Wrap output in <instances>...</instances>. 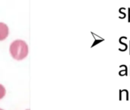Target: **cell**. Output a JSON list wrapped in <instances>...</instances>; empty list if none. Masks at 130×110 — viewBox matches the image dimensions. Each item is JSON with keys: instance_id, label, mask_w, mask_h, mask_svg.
Masks as SVG:
<instances>
[{"instance_id": "cell-2", "label": "cell", "mask_w": 130, "mask_h": 110, "mask_svg": "<svg viewBox=\"0 0 130 110\" xmlns=\"http://www.w3.org/2000/svg\"><path fill=\"white\" fill-rule=\"evenodd\" d=\"M8 35V27L6 24L0 22V41L5 40Z\"/></svg>"}, {"instance_id": "cell-9", "label": "cell", "mask_w": 130, "mask_h": 110, "mask_svg": "<svg viewBox=\"0 0 130 110\" xmlns=\"http://www.w3.org/2000/svg\"><path fill=\"white\" fill-rule=\"evenodd\" d=\"M129 43H130V41H129ZM129 54H130V49H129Z\"/></svg>"}, {"instance_id": "cell-1", "label": "cell", "mask_w": 130, "mask_h": 110, "mask_svg": "<svg viewBox=\"0 0 130 110\" xmlns=\"http://www.w3.org/2000/svg\"><path fill=\"white\" fill-rule=\"evenodd\" d=\"M10 54L16 60H24L28 54V46L24 41L15 40L10 45Z\"/></svg>"}, {"instance_id": "cell-7", "label": "cell", "mask_w": 130, "mask_h": 110, "mask_svg": "<svg viewBox=\"0 0 130 110\" xmlns=\"http://www.w3.org/2000/svg\"><path fill=\"white\" fill-rule=\"evenodd\" d=\"M128 21L130 22V8H129V19H128Z\"/></svg>"}, {"instance_id": "cell-6", "label": "cell", "mask_w": 130, "mask_h": 110, "mask_svg": "<svg viewBox=\"0 0 130 110\" xmlns=\"http://www.w3.org/2000/svg\"><path fill=\"white\" fill-rule=\"evenodd\" d=\"M5 93H6L5 88L2 84H0V100L4 98V96H5Z\"/></svg>"}, {"instance_id": "cell-11", "label": "cell", "mask_w": 130, "mask_h": 110, "mask_svg": "<svg viewBox=\"0 0 130 110\" xmlns=\"http://www.w3.org/2000/svg\"><path fill=\"white\" fill-rule=\"evenodd\" d=\"M129 74H130V73H129Z\"/></svg>"}, {"instance_id": "cell-8", "label": "cell", "mask_w": 130, "mask_h": 110, "mask_svg": "<svg viewBox=\"0 0 130 110\" xmlns=\"http://www.w3.org/2000/svg\"><path fill=\"white\" fill-rule=\"evenodd\" d=\"M0 110H4V109H0Z\"/></svg>"}, {"instance_id": "cell-3", "label": "cell", "mask_w": 130, "mask_h": 110, "mask_svg": "<svg viewBox=\"0 0 130 110\" xmlns=\"http://www.w3.org/2000/svg\"><path fill=\"white\" fill-rule=\"evenodd\" d=\"M123 94L126 96V100L129 101V92L127 90H120V101L123 100Z\"/></svg>"}, {"instance_id": "cell-5", "label": "cell", "mask_w": 130, "mask_h": 110, "mask_svg": "<svg viewBox=\"0 0 130 110\" xmlns=\"http://www.w3.org/2000/svg\"><path fill=\"white\" fill-rule=\"evenodd\" d=\"M120 67H123V68H124V70H121V71H120L119 74H120V76H127V75H128L127 67H126V65H121Z\"/></svg>"}, {"instance_id": "cell-4", "label": "cell", "mask_w": 130, "mask_h": 110, "mask_svg": "<svg viewBox=\"0 0 130 110\" xmlns=\"http://www.w3.org/2000/svg\"><path fill=\"white\" fill-rule=\"evenodd\" d=\"M92 34L94 35V38H95V41H94V43L93 44L92 47H94V45H96V44H98L101 43V41H104V38H101V37H98V36H97L96 34H93V33H92Z\"/></svg>"}, {"instance_id": "cell-10", "label": "cell", "mask_w": 130, "mask_h": 110, "mask_svg": "<svg viewBox=\"0 0 130 110\" xmlns=\"http://www.w3.org/2000/svg\"><path fill=\"white\" fill-rule=\"evenodd\" d=\"M27 110H29V109H27Z\"/></svg>"}]
</instances>
